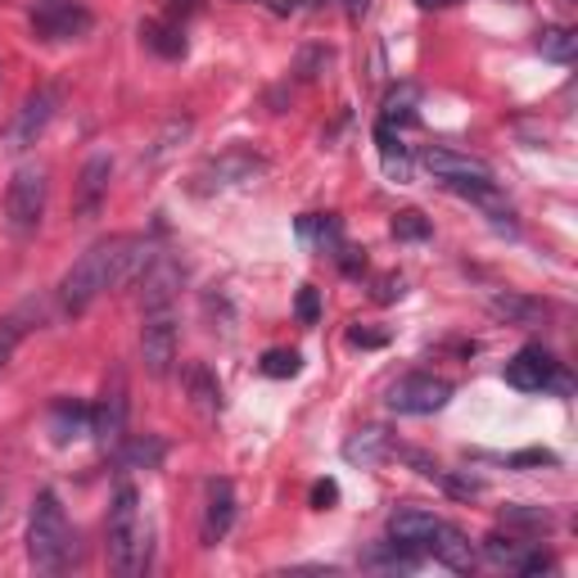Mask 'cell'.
Masks as SVG:
<instances>
[{
    "label": "cell",
    "mask_w": 578,
    "mask_h": 578,
    "mask_svg": "<svg viewBox=\"0 0 578 578\" xmlns=\"http://www.w3.org/2000/svg\"><path fill=\"white\" fill-rule=\"evenodd\" d=\"M149 258H154V245L140 236H109V240L91 245L59 281V307L68 317H82L104 290H123V285L140 281Z\"/></svg>",
    "instance_id": "obj_1"
},
{
    "label": "cell",
    "mask_w": 578,
    "mask_h": 578,
    "mask_svg": "<svg viewBox=\"0 0 578 578\" xmlns=\"http://www.w3.org/2000/svg\"><path fill=\"white\" fill-rule=\"evenodd\" d=\"M109 565L123 578H136L149 569V524L140 515V497L132 484H123L109 507Z\"/></svg>",
    "instance_id": "obj_2"
},
{
    "label": "cell",
    "mask_w": 578,
    "mask_h": 578,
    "mask_svg": "<svg viewBox=\"0 0 578 578\" xmlns=\"http://www.w3.org/2000/svg\"><path fill=\"white\" fill-rule=\"evenodd\" d=\"M68 552H72V529L59 507V492L42 488L32 502V515H27V556L42 574H59L68 565Z\"/></svg>",
    "instance_id": "obj_3"
},
{
    "label": "cell",
    "mask_w": 578,
    "mask_h": 578,
    "mask_svg": "<svg viewBox=\"0 0 578 578\" xmlns=\"http://www.w3.org/2000/svg\"><path fill=\"white\" fill-rule=\"evenodd\" d=\"M46 195H50V177L42 163H23L10 185H5V230L14 240L36 236V226L46 217Z\"/></svg>",
    "instance_id": "obj_4"
},
{
    "label": "cell",
    "mask_w": 578,
    "mask_h": 578,
    "mask_svg": "<svg viewBox=\"0 0 578 578\" xmlns=\"http://www.w3.org/2000/svg\"><path fill=\"white\" fill-rule=\"evenodd\" d=\"M262 172H267V159H262V154L236 145V149H222L217 159H208L195 177H190V190H195V195H217V190L258 181Z\"/></svg>",
    "instance_id": "obj_5"
},
{
    "label": "cell",
    "mask_w": 578,
    "mask_h": 578,
    "mask_svg": "<svg viewBox=\"0 0 578 578\" xmlns=\"http://www.w3.org/2000/svg\"><path fill=\"white\" fill-rule=\"evenodd\" d=\"M32 32L42 42H77L95 27V14L82 5V0H32Z\"/></svg>",
    "instance_id": "obj_6"
},
{
    "label": "cell",
    "mask_w": 578,
    "mask_h": 578,
    "mask_svg": "<svg viewBox=\"0 0 578 578\" xmlns=\"http://www.w3.org/2000/svg\"><path fill=\"white\" fill-rule=\"evenodd\" d=\"M123 434H127V375H123V366H113L104 375L100 403L91 407V439L100 447H118Z\"/></svg>",
    "instance_id": "obj_7"
},
{
    "label": "cell",
    "mask_w": 578,
    "mask_h": 578,
    "mask_svg": "<svg viewBox=\"0 0 578 578\" xmlns=\"http://www.w3.org/2000/svg\"><path fill=\"white\" fill-rule=\"evenodd\" d=\"M507 384L511 389H520V394H543V389H569V379H565V371H560V362L543 349V343H529V349H520L511 362H507Z\"/></svg>",
    "instance_id": "obj_8"
},
{
    "label": "cell",
    "mask_w": 578,
    "mask_h": 578,
    "mask_svg": "<svg viewBox=\"0 0 578 578\" xmlns=\"http://www.w3.org/2000/svg\"><path fill=\"white\" fill-rule=\"evenodd\" d=\"M140 362L154 379H163L172 371V362H177V317H172V307H154V313H145Z\"/></svg>",
    "instance_id": "obj_9"
},
{
    "label": "cell",
    "mask_w": 578,
    "mask_h": 578,
    "mask_svg": "<svg viewBox=\"0 0 578 578\" xmlns=\"http://www.w3.org/2000/svg\"><path fill=\"white\" fill-rule=\"evenodd\" d=\"M452 398V384L443 375H403L389 389V411L398 416H434Z\"/></svg>",
    "instance_id": "obj_10"
},
{
    "label": "cell",
    "mask_w": 578,
    "mask_h": 578,
    "mask_svg": "<svg viewBox=\"0 0 578 578\" xmlns=\"http://www.w3.org/2000/svg\"><path fill=\"white\" fill-rule=\"evenodd\" d=\"M59 100H64V91H59V87H36V91L23 100V109H19V118H14V127H10V140H5V149L23 154L27 145H36V140H42V132L50 127V118H55Z\"/></svg>",
    "instance_id": "obj_11"
},
{
    "label": "cell",
    "mask_w": 578,
    "mask_h": 578,
    "mask_svg": "<svg viewBox=\"0 0 578 578\" xmlns=\"http://www.w3.org/2000/svg\"><path fill=\"white\" fill-rule=\"evenodd\" d=\"M181 281H185V267L172 253H154L149 267L140 272V307L145 313H154V307H172Z\"/></svg>",
    "instance_id": "obj_12"
},
{
    "label": "cell",
    "mask_w": 578,
    "mask_h": 578,
    "mask_svg": "<svg viewBox=\"0 0 578 578\" xmlns=\"http://www.w3.org/2000/svg\"><path fill=\"white\" fill-rule=\"evenodd\" d=\"M109 177H113V159H109V154H91L87 168L77 172L72 213L82 217V222H91V217L104 208V200H109Z\"/></svg>",
    "instance_id": "obj_13"
},
{
    "label": "cell",
    "mask_w": 578,
    "mask_h": 578,
    "mask_svg": "<svg viewBox=\"0 0 578 578\" xmlns=\"http://www.w3.org/2000/svg\"><path fill=\"white\" fill-rule=\"evenodd\" d=\"M420 163H426L443 185H456V181H492L488 163L484 159H471V154H456L447 145H430L420 154Z\"/></svg>",
    "instance_id": "obj_14"
},
{
    "label": "cell",
    "mask_w": 578,
    "mask_h": 578,
    "mask_svg": "<svg viewBox=\"0 0 578 578\" xmlns=\"http://www.w3.org/2000/svg\"><path fill=\"white\" fill-rule=\"evenodd\" d=\"M42 317H46V303L42 298H27V303H19L14 313H5L0 317V371L10 366V358L19 353V343L42 326Z\"/></svg>",
    "instance_id": "obj_15"
},
{
    "label": "cell",
    "mask_w": 578,
    "mask_h": 578,
    "mask_svg": "<svg viewBox=\"0 0 578 578\" xmlns=\"http://www.w3.org/2000/svg\"><path fill=\"white\" fill-rule=\"evenodd\" d=\"M230 524H236V488H230L226 479H213L208 484V511H204V547H217L222 537L230 533Z\"/></svg>",
    "instance_id": "obj_16"
},
{
    "label": "cell",
    "mask_w": 578,
    "mask_h": 578,
    "mask_svg": "<svg viewBox=\"0 0 578 578\" xmlns=\"http://www.w3.org/2000/svg\"><path fill=\"white\" fill-rule=\"evenodd\" d=\"M426 556H434L439 565H447V569H456V574H471V569H475V543H471V537L461 533V529H452V524H439V529H434Z\"/></svg>",
    "instance_id": "obj_17"
},
{
    "label": "cell",
    "mask_w": 578,
    "mask_h": 578,
    "mask_svg": "<svg viewBox=\"0 0 578 578\" xmlns=\"http://www.w3.org/2000/svg\"><path fill=\"white\" fill-rule=\"evenodd\" d=\"M82 434H91V407H82L77 398H59L50 407V439L59 447H68V443L82 439Z\"/></svg>",
    "instance_id": "obj_18"
},
{
    "label": "cell",
    "mask_w": 578,
    "mask_h": 578,
    "mask_svg": "<svg viewBox=\"0 0 578 578\" xmlns=\"http://www.w3.org/2000/svg\"><path fill=\"white\" fill-rule=\"evenodd\" d=\"M439 524H443V520H434L430 511H416V507H407V511H398V515L389 520V537H394V543H403V547L426 552Z\"/></svg>",
    "instance_id": "obj_19"
},
{
    "label": "cell",
    "mask_w": 578,
    "mask_h": 578,
    "mask_svg": "<svg viewBox=\"0 0 578 578\" xmlns=\"http://www.w3.org/2000/svg\"><path fill=\"white\" fill-rule=\"evenodd\" d=\"M190 132H195V118H172V123H163V132L154 136L149 145H145V154H140V168H163L172 154L190 140Z\"/></svg>",
    "instance_id": "obj_20"
},
{
    "label": "cell",
    "mask_w": 578,
    "mask_h": 578,
    "mask_svg": "<svg viewBox=\"0 0 578 578\" xmlns=\"http://www.w3.org/2000/svg\"><path fill=\"white\" fill-rule=\"evenodd\" d=\"M375 145H379V159H384V177L398 181V185H407V181H411V154H407L398 127L379 123V127H375Z\"/></svg>",
    "instance_id": "obj_21"
},
{
    "label": "cell",
    "mask_w": 578,
    "mask_h": 578,
    "mask_svg": "<svg viewBox=\"0 0 578 578\" xmlns=\"http://www.w3.org/2000/svg\"><path fill=\"white\" fill-rule=\"evenodd\" d=\"M140 42H145V50H154L159 59H181L185 55V32L172 19H145L140 23Z\"/></svg>",
    "instance_id": "obj_22"
},
{
    "label": "cell",
    "mask_w": 578,
    "mask_h": 578,
    "mask_svg": "<svg viewBox=\"0 0 578 578\" xmlns=\"http://www.w3.org/2000/svg\"><path fill=\"white\" fill-rule=\"evenodd\" d=\"M394 452V443H389V434L384 430H358L349 443H343V461H353V466H362V471H371V466H379L384 456Z\"/></svg>",
    "instance_id": "obj_23"
},
{
    "label": "cell",
    "mask_w": 578,
    "mask_h": 578,
    "mask_svg": "<svg viewBox=\"0 0 578 578\" xmlns=\"http://www.w3.org/2000/svg\"><path fill=\"white\" fill-rule=\"evenodd\" d=\"M163 456H168V443L159 434H140V439H132V443L118 447V461H123L127 471H159Z\"/></svg>",
    "instance_id": "obj_24"
},
{
    "label": "cell",
    "mask_w": 578,
    "mask_h": 578,
    "mask_svg": "<svg viewBox=\"0 0 578 578\" xmlns=\"http://www.w3.org/2000/svg\"><path fill=\"white\" fill-rule=\"evenodd\" d=\"M185 389H190V403H195L204 416H217L222 411V384L213 379V371L204 362H195L185 371Z\"/></svg>",
    "instance_id": "obj_25"
},
{
    "label": "cell",
    "mask_w": 578,
    "mask_h": 578,
    "mask_svg": "<svg viewBox=\"0 0 578 578\" xmlns=\"http://www.w3.org/2000/svg\"><path fill=\"white\" fill-rule=\"evenodd\" d=\"M488 307H492V317H502V321H511V326H533L537 317H547V303L520 298V294H497Z\"/></svg>",
    "instance_id": "obj_26"
},
{
    "label": "cell",
    "mask_w": 578,
    "mask_h": 578,
    "mask_svg": "<svg viewBox=\"0 0 578 578\" xmlns=\"http://www.w3.org/2000/svg\"><path fill=\"white\" fill-rule=\"evenodd\" d=\"M416 100H420L416 87L389 91V95H384V109H379V123H389V127H411V123H416Z\"/></svg>",
    "instance_id": "obj_27"
},
{
    "label": "cell",
    "mask_w": 578,
    "mask_h": 578,
    "mask_svg": "<svg viewBox=\"0 0 578 578\" xmlns=\"http://www.w3.org/2000/svg\"><path fill=\"white\" fill-rule=\"evenodd\" d=\"M537 50H543V59L569 64L578 55V32H569V27H543V32H537Z\"/></svg>",
    "instance_id": "obj_28"
},
{
    "label": "cell",
    "mask_w": 578,
    "mask_h": 578,
    "mask_svg": "<svg viewBox=\"0 0 578 578\" xmlns=\"http://www.w3.org/2000/svg\"><path fill=\"white\" fill-rule=\"evenodd\" d=\"M298 236L303 240H321V249H339L343 245L335 213H326V217H298Z\"/></svg>",
    "instance_id": "obj_29"
},
{
    "label": "cell",
    "mask_w": 578,
    "mask_h": 578,
    "mask_svg": "<svg viewBox=\"0 0 578 578\" xmlns=\"http://www.w3.org/2000/svg\"><path fill=\"white\" fill-rule=\"evenodd\" d=\"M502 524L507 529H529V533H547L552 529V515L537 511V507H507L502 511Z\"/></svg>",
    "instance_id": "obj_30"
},
{
    "label": "cell",
    "mask_w": 578,
    "mask_h": 578,
    "mask_svg": "<svg viewBox=\"0 0 578 578\" xmlns=\"http://www.w3.org/2000/svg\"><path fill=\"white\" fill-rule=\"evenodd\" d=\"M298 366H303V358L294 349H272L262 358V375H272V379H290V375H298Z\"/></svg>",
    "instance_id": "obj_31"
},
{
    "label": "cell",
    "mask_w": 578,
    "mask_h": 578,
    "mask_svg": "<svg viewBox=\"0 0 578 578\" xmlns=\"http://www.w3.org/2000/svg\"><path fill=\"white\" fill-rule=\"evenodd\" d=\"M394 236H398V240H430V222L420 217L416 208H407V213L394 217Z\"/></svg>",
    "instance_id": "obj_32"
},
{
    "label": "cell",
    "mask_w": 578,
    "mask_h": 578,
    "mask_svg": "<svg viewBox=\"0 0 578 578\" xmlns=\"http://www.w3.org/2000/svg\"><path fill=\"white\" fill-rule=\"evenodd\" d=\"M434 484H443L452 497H461V502H471V497H479L484 492V484L479 479H471V475H452V471H439V479Z\"/></svg>",
    "instance_id": "obj_33"
},
{
    "label": "cell",
    "mask_w": 578,
    "mask_h": 578,
    "mask_svg": "<svg viewBox=\"0 0 578 578\" xmlns=\"http://www.w3.org/2000/svg\"><path fill=\"white\" fill-rule=\"evenodd\" d=\"M520 552H524V543H520V537H511V533H507V537H502V533L488 537V556H492L497 565H515Z\"/></svg>",
    "instance_id": "obj_34"
},
{
    "label": "cell",
    "mask_w": 578,
    "mask_h": 578,
    "mask_svg": "<svg viewBox=\"0 0 578 578\" xmlns=\"http://www.w3.org/2000/svg\"><path fill=\"white\" fill-rule=\"evenodd\" d=\"M294 307H298V321H303V326H313V321L321 317V294H317L313 285H303V290H298V303H294Z\"/></svg>",
    "instance_id": "obj_35"
},
{
    "label": "cell",
    "mask_w": 578,
    "mask_h": 578,
    "mask_svg": "<svg viewBox=\"0 0 578 578\" xmlns=\"http://www.w3.org/2000/svg\"><path fill=\"white\" fill-rule=\"evenodd\" d=\"M507 466H556V452H547V447H529V452L507 456Z\"/></svg>",
    "instance_id": "obj_36"
},
{
    "label": "cell",
    "mask_w": 578,
    "mask_h": 578,
    "mask_svg": "<svg viewBox=\"0 0 578 578\" xmlns=\"http://www.w3.org/2000/svg\"><path fill=\"white\" fill-rule=\"evenodd\" d=\"M326 64H330V50H326V46L303 50V59H298V77H317V68H326Z\"/></svg>",
    "instance_id": "obj_37"
},
{
    "label": "cell",
    "mask_w": 578,
    "mask_h": 578,
    "mask_svg": "<svg viewBox=\"0 0 578 578\" xmlns=\"http://www.w3.org/2000/svg\"><path fill=\"white\" fill-rule=\"evenodd\" d=\"M335 502H339V484H335V479L313 484V507H317V511H330Z\"/></svg>",
    "instance_id": "obj_38"
},
{
    "label": "cell",
    "mask_w": 578,
    "mask_h": 578,
    "mask_svg": "<svg viewBox=\"0 0 578 578\" xmlns=\"http://www.w3.org/2000/svg\"><path fill=\"white\" fill-rule=\"evenodd\" d=\"M552 565H556V560H552L547 552H533V556H520V560H515V569H520V574H547Z\"/></svg>",
    "instance_id": "obj_39"
},
{
    "label": "cell",
    "mask_w": 578,
    "mask_h": 578,
    "mask_svg": "<svg viewBox=\"0 0 578 578\" xmlns=\"http://www.w3.org/2000/svg\"><path fill=\"white\" fill-rule=\"evenodd\" d=\"M394 298H403V276H379L375 303H394Z\"/></svg>",
    "instance_id": "obj_40"
},
{
    "label": "cell",
    "mask_w": 578,
    "mask_h": 578,
    "mask_svg": "<svg viewBox=\"0 0 578 578\" xmlns=\"http://www.w3.org/2000/svg\"><path fill=\"white\" fill-rule=\"evenodd\" d=\"M200 10V0H168V19H185V14H195Z\"/></svg>",
    "instance_id": "obj_41"
},
{
    "label": "cell",
    "mask_w": 578,
    "mask_h": 578,
    "mask_svg": "<svg viewBox=\"0 0 578 578\" xmlns=\"http://www.w3.org/2000/svg\"><path fill=\"white\" fill-rule=\"evenodd\" d=\"M349 339H353V343H362V349H379V343H384V335H371V330H362V326H358V330H349Z\"/></svg>",
    "instance_id": "obj_42"
},
{
    "label": "cell",
    "mask_w": 578,
    "mask_h": 578,
    "mask_svg": "<svg viewBox=\"0 0 578 578\" xmlns=\"http://www.w3.org/2000/svg\"><path fill=\"white\" fill-rule=\"evenodd\" d=\"M420 10H447V5H456V0H416Z\"/></svg>",
    "instance_id": "obj_43"
},
{
    "label": "cell",
    "mask_w": 578,
    "mask_h": 578,
    "mask_svg": "<svg viewBox=\"0 0 578 578\" xmlns=\"http://www.w3.org/2000/svg\"><path fill=\"white\" fill-rule=\"evenodd\" d=\"M343 5H349V14H353V19H362V14H366V0H343Z\"/></svg>",
    "instance_id": "obj_44"
},
{
    "label": "cell",
    "mask_w": 578,
    "mask_h": 578,
    "mask_svg": "<svg viewBox=\"0 0 578 578\" xmlns=\"http://www.w3.org/2000/svg\"><path fill=\"white\" fill-rule=\"evenodd\" d=\"M0 520H5V492H0Z\"/></svg>",
    "instance_id": "obj_45"
}]
</instances>
